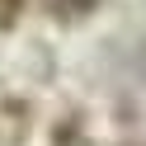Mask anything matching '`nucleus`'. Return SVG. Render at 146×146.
Instances as JSON below:
<instances>
[]
</instances>
